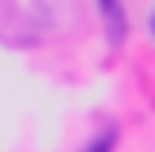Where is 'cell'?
Here are the masks:
<instances>
[{
	"mask_svg": "<svg viewBox=\"0 0 155 152\" xmlns=\"http://www.w3.org/2000/svg\"><path fill=\"white\" fill-rule=\"evenodd\" d=\"M114 137H117V133H114V129H110V133H102V137H98V141L91 144L87 152H110V148H114Z\"/></svg>",
	"mask_w": 155,
	"mask_h": 152,
	"instance_id": "2",
	"label": "cell"
},
{
	"mask_svg": "<svg viewBox=\"0 0 155 152\" xmlns=\"http://www.w3.org/2000/svg\"><path fill=\"white\" fill-rule=\"evenodd\" d=\"M151 34H155V12H151Z\"/></svg>",
	"mask_w": 155,
	"mask_h": 152,
	"instance_id": "3",
	"label": "cell"
},
{
	"mask_svg": "<svg viewBox=\"0 0 155 152\" xmlns=\"http://www.w3.org/2000/svg\"><path fill=\"white\" fill-rule=\"evenodd\" d=\"M98 4H102L106 19L114 23V42H121V38H125V19H121V4H117V0H98Z\"/></svg>",
	"mask_w": 155,
	"mask_h": 152,
	"instance_id": "1",
	"label": "cell"
}]
</instances>
